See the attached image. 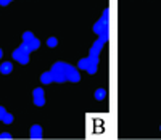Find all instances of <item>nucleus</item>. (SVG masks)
I'll return each mask as SVG.
<instances>
[{"instance_id":"nucleus-1","label":"nucleus","mask_w":161,"mask_h":140,"mask_svg":"<svg viewBox=\"0 0 161 140\" xmlns=\"http://www.w3.org/2000/svg\"><path fill=\"white\" fill-rule=\"evenodd\" d=\"M29 55H31V53L26 50L24 44H21V45L13 52V58H15L18 63H21V64H27V63H29Z\"/></svg>"},{"instance_id":"nucleus-2","label":"nucleus","mask_w":161,"mask_h":140,"mask_svg":"<svg viewBox=\"0 0 161 140\" xmlns=\"http://www.w3.org/2000/svg\"><path fill=\"white\" fill-rule=\"evenodd\" d=\"M64 74H66V81H71V82H79V81H81L79 71L76 68H73L71 64H66V68H64Z\"/></svg>"},{"instance_id":"nucleus-3","label":"nucleus","mask_w":161,"mask_h":140,"mask_svg":"<svg viewBox=\"0 0 161 140\" xmlns=\"http://www.w3.org/2000/svg\"><path fill=\"white\" fill-rule=\"evenodd\" d=\"M34 105L36 106H44L45 105V95H44V90L40 87L34 89Z\"/></svg>"},{"instance_id":"nucleus-4","label":"nucleus","mask_w":161,"mask_h":140,"mask_svg":"<svg viewBox=\"0 0 161 140\" xmlns=\"http://www.w3.org/2000/svg\"><path fill=\"white\" fill-rule=\"evenodd\" d=\"M23 44H24V47H26V50L27 52H34V50H37L39 47H40V40H39V39H31V40H27V42H23Z\"/></svg>"},{"instance_id":"nucleus-5","label":"nucleus","mask_w":161,"mask_h":140,"mask_svg":"<svg viewBox=\"0 0 161 140\" xmlns=\"http://www.w3.org/2000/svg\"><path fill=\"white\" fill-rule=\"evenodd\" d=\"M29 135H31V139H42L44 130H42V127L39 124H34L32 127H31V130H29Z\"/></svg>"},{"instance_id":"nucleus-6","label":"nucleus","mask_w":161,"mask_h":140,"mask_svg":"<svg viewBox=\"0 0 161 140\" xmlns=\"http://www.w3.org/2000/svg\"><path fill=\"white\" fill-rule=\"evenodd\" d=\"M103 45H105V44H103L100 39H98V40H95V44L92 45V48H90V53H89V55H98V53L101 52V48H103Z\"/></svg>"},{"instance_id":"nucleus-7","label":"nucleus","mask_w":161,"mask_h":140,"mask_svg":"<svg viewBox=\"0 0 161 140\" xmlns=\"http://www.w3.org/2000/svg\"><path fill=\"white\" fill-rule=\"evenodd\" d=\"M11 71H13V64H11L10 61H5V63L0 64V72H2V74H10Z\"/></svg>"},{"instance_id":"nucleus-8","label":"nucleus","mask_w":161,"mask_h":140,"mask_svg":"<svg viewBox=\"0 0 161 140\" xmlns=\"http://www.w3.org/2000/svg\"><path fill=\"white\" fill-rule=\"evenodd\" d=\"M52 74H53V82H58V84L66 82V74H64V72L55 71V72H52Z\"/></svg>"},{"instance_id":"nucleus-9","label":"nucleus","mask_w":161,"mask_h":140,"mask_svg":"<svg viewBox=\"0 0 161 140\" xmlns=\"http://www.w3.org/2000/svg\"><path fill=\"white\" fill-rule=\"evenodd\" d=\"M40 81H42V84H52L53 82V74H52V71L44 72V74L40 76Z\"/></svg>"},{"instance_id":"nucleus-10","label":"nucleus","mask_w":161,"mask_h":140,"mask_svg":"<svg viewBox=\"0 0 161 140\" xmlns=\"http://www.w3.org/2000/svg\"><path fill=\"white\" fill-rule=\"evenodd\" d=\"M64 68H66V63H63V61H56V63L52 66V72H55V71L64 72Z\"/></svg>"},{"instance_id":"nucleus-11","label":"nucleus","mask_w":161,"mask_h":140,"mask_svg":"<svg viewBox=\"0 0 161 140\" xmlns=\"http://www.w3.org/2000/svg\"><path fill=\"white\" fill-rule=\"evenodd\" d=\"M106 98V90L105 89H97L95 90V100H98V102H101V100Z\"/></svg>"},{"instance_id":"nucleus-12","label":"nucleus","mask_w":161,"mask_h":140,"mask_svg":"<svg viewBox=\"0 0 161 140\" xmlns=\"http://www.w3.org/2000/svg\"><path fill=\"white\" fill-rule=\"evenodd\" d=\"M97 68H98V63H95V61H90V60H89V66H87L86 71L89 72V74H95V72H97Z\"/></svg>"},{"instance_id":"nucleus-13","label":"nucleus","mask_w":161,"mask_h":140,"mask_svg":"<svg viewBox=\"0 0 161 140\" xmlns=\"http://www.w3.org/2000/svg\"><path fill=\"white\" fill-rule=\"evenodd\" d=\"M98 36H100L98 39H100V40L103 42V44H105V42H108V39H110V29H108V27H106V29H103Z\"/></svg>"},{"instance_id":"nucleus-14","label":"nucleus","mask_w":161,"mask_h":140,"mask_svg":"<svg viewBox=\"0 0 161 140\" xmlns=\"http://www.w3.org/2000/svg\"><path fill=\"white\" fill-rule=\"evenodd\" d=\"M87 66H89V57H87V58H82V60H79V63H77V68L79 69H84V71H86Z\"/></svg>"},{"instance_id":"nucleus-15","label":"nucleus","mask_w":161,"mask_h":140,"mask_svg":"<svg viewBox=\"0 0 161 140\" xmlns=\"http://www.w3.org/2000/svg\"><path fill=\"white\" fill-rule=\"evenodd\" d=\"M2 122H5V124H11V122H13V114L5 113V116L2 117Z\"/></svg>"},{"instance_id":"nucleus-16","label":"nucleus","mask_w":161,"mask_h":140,"mask_svg":"<svg viewBox=\"0 0 161 140\" xmlns=\"http://www.w3.org/2000/svg\"><path fill=\"white\" fill-rule=\"evenodd\" d=\"M47 45H49L50 48H53V47L58 45V40H56V37H49V39H47Z\"/></svg>"},{"instance_id":"nucleus-17","label":"nucleus","mask_w":161,"mask_h":140,"mask_svg":"<svg viewBox=\"0 0 161 140\" xmlns=\"http://www.w3.org/2000/svg\"><path fill=\"white\" fill-rule=\"evenodd\" d=\"M31 39H34V34L31 31H26V32L23 34V42H27V40H31Z\"/></svg>"},{"instance_id":"nucleus-18","label":"nucleus","mask_w":161,"mask_h":140,"mask_svg":"<svg viewBox=\"0 0 161 140\" xmlns=\"http://www.w3.org/2000/svg\"><path fill=\"white\" fill-rule=\"evenodd\" d=\"M0 139H2V140H10V139H11V134L2 132V134H0Z\"/></svg>"},{"instance_id":"nucleus-19","label":"nucleus","mask_w":161,"mask_h":140,"mask_svg":"<svg viewBox=\"0 0 161 140\" xmlns=\"http://www.w3.org/2000/svg\"><path fill=\"white\" fill-rule=\"evenodd\" d=\"M5 113H7V111H5V108H3V106H0V121H2V117L5 116Z\"/></svg>"},{"instance_id":"nucleus-20","label":"nucleus","mask_w":161,"mask_h":140,"mask_svg":"<svg viewBox=\"0 0 161 140\" xmlns=\"http://www.w3.org/2000/svg\"><path fill=\"white\" fill-rule=\"evenodd\" d=\"M10 2L11 0H0V5H2V7H7V5H10Z\"/></svg>"},{"instance_id":"nucleus-21","label":"nucleus","mask_w":161,"mask_h":140,"mask_svg":"<svg viewBox=\"0 0 161 140\" xmlns=\"http://www.w3.org/2000/svg\"><path fill=\"white\" fill-rule=\"evenodd\" d=\"M3 57V52H2V48H0V58Z\"/></svg>"},{"instance_id":"nucleus-22","label":"nucleus","mask_w":161,"mask_h":140,"mask_svg":"<svg viewBox=\"0 0 161 140\" xmlns=\"http://www.w3.org/2000/svg\"><path fill=\"white\" fill-rule=\"evenodd\" d=\"M160 129H161V127H160Z\"/></svg>"}]
</instances>
